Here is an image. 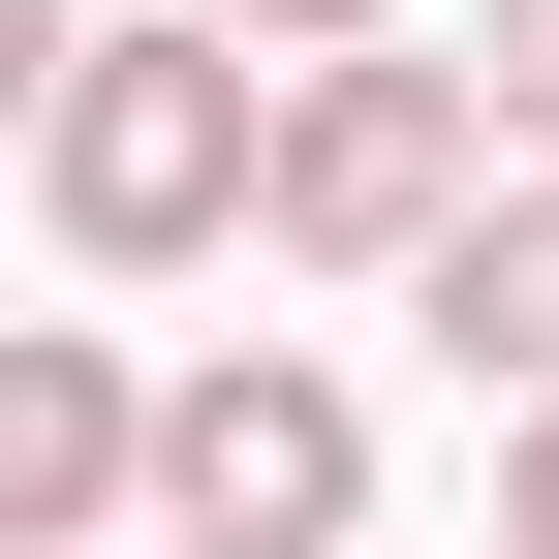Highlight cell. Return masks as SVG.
<instances>
[{
	"label": "cell",
	"mask_w": 559,
	"mask_h": 559,
	"mask_svg": "<svg viewBox=\"0 0 559 559\" xmlns=\"http://www.w3.org/2000/svg\"><path fill=\"white\" fill-rule=\"evenodd\" d=\"M249 124H280V62L218 32V0H156V32H62V94H32V218L94 249V280H187V249H249Z\"/></svg>",
	"instance_id": "6da1fadb"
},
{
	"label": "cell",
	"mask_w": 559,
	"mask_h": 559,
	"mask_svg": "<svg viewBox=\"0 0 559 559\" xmlns=\"http://www.w3.org/2000/svg\"><path fill=\"white\" fill-rule=\"evenodd\" d=\"M466 187H498V124H466V62H404V32L280 62V124H249V249L280 280H436Z\"/></svg>",
	"instance_id": "7a4b0ae2"
},
{
	"label": "cell",
	"mask_w": 559,
	"mask_h": 559,
	"mask_svg": "<svg viewBox=\"0 0 559 559\" xmlns=\"http://www.w3.org/2000/svg\"><path fill=\"white\" fill-rule=\"evenodd\" d=\"M156 528H187V559H342V528H373V404H342L311 342L156 373Z\"/></svg>",
	"instance_id": "3957f363"
},
{
	"label": "cell",
	"mask_w": 559,
	"mask_h": 559,
	"mask_svg": "<svg viewBox=\"0 0 559 559\" xmlns=\"http://www.w3.org/2000/svg\"><path fill=\"white\" fill-rule=\"evenodd\" d=\"M94 528H156V373L94 311H0V559H94Z\"/></svg>",
	"instance_id": "277c9868"
},
{
	"label": "cell",
	"mask_w": 559,
	"mask_h": 559,
	"mask_svg": "<svg viewBox=\"0 0 559 559\" xmlns=\"http://www.w3.org/2000/svg\"><path fill=\"white\" fill-rule=\"evenodd\" d=\"M404 311H436V373H466V404H559V156H498V187H466Z\"/></svg>",
	"instance_id": "5b68a950"
},
{
	"label": "cell",
	"mask_w": 559,
	"mask_h": 559,
	"mask_svg": "<svg viewBox=\"0 0 559 559\" xmlns=\"http://www.w3.org/2000/svg\"><path fill=\"white\" fill-rule=\"evenodd\" d=\"M466 124H498V156H559V0H498V32H466Z\"/></svg>",
	"instance_id": "8992f818"
},
{
	"label": "cell",
	"mask_w": 559,
	"mask_h": 559,
	"mask_svg": "<svg viewBox=\"0 0 559 559\" xmlns=\"http://www.w3.org/2000/svg\"><path fill=\"white\" fill-rule=\"evenodd\" d=\"M498 559H559V404H498Z\"/></svg>",
	"instance_id": "52a82bcc"
},
{
	"label": "cell",
	"mask_w": 559,
	"mask_h": 559,
	"mask_svg": "<svg viewBox=\"0 0 559 559\" xmlns=\"http://www.w3.org/2000/svg\"><path fill=\"white\" fill-rule=\"evenodd\" d=\"M62 32H94V0H0V156H32V94H62Z\"/></svg>",
	"instance_id": "ba28073f"
},
{
	"label": "cell",
	"mask_w": 559,
	"mask_h": 559,
	"mask_svg": "<svg viewBox=\"0 0 559 559\" xmlns=\"http://www.w3.org/2000/svg\"><path fill=\"white\" fill-rule=\"evenodd\" d=\"M218 32H249V62H342V32H404V0H218Z\"/></svg>",
	"instance_id": "9c48e42d"
}]
</instances>
